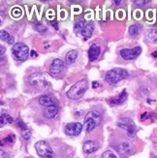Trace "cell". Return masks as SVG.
Returning a JSON list of instances; mask_svg holds the SVG:
<instances>
[{
    "label": "cell",
    "instance_id": "6",
    "mask_svg": "<svg viewBox=\"0 0 157 158\" xmlns=\"http://www.w3.org/2000/svg\"><path fill=\"white\" fill-rule=\"evenodd\" d=\"M118 126L120 127V128L125 129L126 131H127L128 136L130 137V138H134L135 135H136V132H137L134 122L130 118H123L119 119L118 122Z\"/></svg>",
    "mask_w": 157,
    "mask_h": 158
},
{
    "label": "cell",
    "instance_id": "5",
    "mask_svg": "<svg viewBox=\"0 0 157 158\" xmlns=\"http://www.w3.org/2000/svg\"><path fill=\"white\" fill-rule=\"evenodd\" d=\"M35 148L37 153L43 158H52L53 157V150L50 147V145L46 141H39L36 143Z\"/></svg>",
    "mask_w": 157,
    "mask_h": 158
},
{
    "label": "cell",
    "instance_id": "2",
    "mask_svg": "<svg viewBox=\"0 0 157 158\" xmlns=\"http://www.w3.org/2000/svg\"><path fill=\"white\" fill-rule=\"evenodd\" d=\"M128 71L123 69V68H114V69L108 71L106 73V81L110 85L118 84L121 80H124L128 77Z\"/></svg>",
    "mask_w": 157,
    "mask_h": 158
},
{
    "label": "cell",
    "instance_id": "14",
    "mask_svg": "<svg viewBox=\"0 0 157 158\" xmlns=\"http://www.w3.org/2000/svg\"><path fill=\"white\" fill-rule=\"evenodd\" d=\"M58 113V106L57 105H53L51 107H48L45 109L44 111V115L47 118H53Z\"/></svg>",
    "mask_w": 157,
    "mask_h": 158
},
{
    "label": "cell",
    "instance_id": "28",
    "mask_svg": "<svg viewBox=\"0 0 157 158\" xmlns=\"http://www.w3.org/2000/svg\"><path fill=\"white\" fill-rule=\"evenodd\" d=\"M4 141H5V143H7V142H8V143H13L14 141H15V135H14V134L8 135V136H7V138Z\"/></svg>",
    "mask_w": 157,
    "mask_h": 158
},
{
    "label": "cell",
    "instance_id": "10",
    "mask_svg": "<svg viewBox=\"0 0 157 158\" xmlns=\"http://www.w3.org/2000/svg\"><path fill=\"white\" fill-rule=\"evenodd\" d=\"M97 149H98V145H97V143L94 141H85L83 145V150L86 154L93 153L94 152H96Z\"/></svg>",
    "mask_w": 157,
    "mask_h": 158
},
{
    "label": "cell",
    "instance_id": "34",
    "mask_svg": "<svg viewBox=\"0 0 157 158\" xmlns=\"http://www.w3.org/2000/svg\"><path fill=\"white\" fill-rule=\"evenodd\" d=\"M114 3H115L117 5H118L119 3H121V1H114Z\"/></svg>",
    "mask_w": 157,
    "mask_h": 158
},
{
    "label": "cell",
    "instance_id": "17",
    "mask_svg": "<svg viewBox=\"0 0 157 158\" xmlns=\"http://www.w3.org/2000/svg\"><path fill=\"white\" fill-rule=\"evenodd\" d=\"M127 99V92H126V90L124 89L123 91H122L117 98H114V99H112L111 101H110V103L111 104H114V105H120V104H122L125 100Z\"/></svg>",
    "mask_w": 157,
    "mask_h": 158
},
{
    "label": "cell",
    "instance_id": "8",
    "mask_svg": "<svg viewBox=\"0 0 157 158\" xmlns=\"http://www.w3.org/2000/svg\"><path fill=\"white\" fill-rule=\"evenodd\" d=\"M64 68H65V64L63 61L59 58H56L52 61V63L51 65L50 74L52 77H57L64 71Z\"/></svg>",
    "mask_w": 157,
    "mask_h": 158
},
{
    "label": "cell",
    "instance_id": "4",
    "mask_svg": "<svg viewBox=\"0 0 157 158\" xmlns=\"http://www.w3.org/2000/svg\"><path fill=\"white\" fill-rule=\"evenodd\" d=\"M29 48L24 43H16L13 46L12 53L18 61H24L29 56Z\"/></svg>",
    "mask_w": 157,
    "mask_h": 158
},
{
    "label": "cell",
    "instance_id": "16",
    "mask_svg": "<svg viewBox=\"0 0 157 158\" xmlns=\"http://www.w3.org/2000/svg\"><path fill=\"white\" fill-rule=\"evenodd\" d=\"M78 57V52L75 51V50H72L70 52H68L66 53V56H65V61H66V64L67 65H70V64H73L75 61H76Z\"/></svg>",
    "mask_w": 157,
    "mask_h": 158
},
{
    "label": "cell",
    "instance_id": "27",
    "mask_svg": "<svg viewBox=\"0 0 157 158\" xmlns=\"http://www.w3.org/2000/svg\"><path fill=\"white\" fill-rule=\"evenodd\" d=\"M149 2H151V0H134V3H136L137 5H140V6L146 5Z\"/></svg>",
    "mask_w": 157,
    "mask_h": 158
},
{
    "label": "cell",
    "instance_id": "30",
    "mask_svg": "<svg viewBox=\"0 0 157 158\" xmlns=\"http://www.w3.org/2000/svg\"><path fill=\"white\" fill-rule=\"evenodd\" d=\"M1 158H8V154L3 149H1Z\"/></svg>",
    "mask_w": 157,
    "mask_h": 158
},
{
    "label": "cell",
    "instance_id": "35",
    "mask_svg": "<svg viewBox=\"0 0 157 158\" xmlns=\"http://www.w3.org/2000/svg\"><path fill=\"white\" fill-rule=\"evenodd\" d=\"M35 54L37 56V53H35V52H31V56H35Z\"/></svg>",
    "mask_w": 157,
    "mask_h": 158
},
{
    "label": "cell",
    "instance_id": "25",
    "mask_svg": "<svg viewBox=\"0 0 157 158\" xmlns=\"http://www.w3.org/2000/svg\"><path fill=\"white\" fill-rule=\"evenodd\" d=\"M34 26H35V29H36L38 32H44V31L47 30V27L44 26L43 24H41L40 23H36Z\"/></svg>",
    "mask_w": 157,
    "mask_h": 158
},
{
    "label": "cell",
    "instance_id": "22",
    "mask_svg": "<svg viewBox=\"0 0 157 158\" xmlns=\"http://www.w3.org/2000/svg\"><path fill=\"white\" fill-rule=\"evenodd\" d=\"M140 31H141V26L138 24H133L129 27V34L132 36L138 35V34L140 33Z\"/></svg>",
    "mask_w": 157,
    "mask_h": 158
},
{
    "label": "cell",
    "instance_id": "21",
    "mask_svg": "<svg viewBox=\"0 0 157 158\" xmlns=\"http://www.w3.org/2000/svg\"><path fill=\"white\" fill-rule=\"evenodd\" d=\"M14 119L13 118L8 114H2L1 116H0V126L3 127L5 124H10V123H13Z\"/></svg>",
    "mask_w": 157,
    "mask_h": 158
},
{
    "label": "cell",
    "instance_id": "20",
    "mask_svg": "<svg viewBox=\"0 0 157 158\" xmlns=\"http://www.w3.org/2000/svg\"><path fill=\"white\" fill-rule=\"evenodd\" d=\"M85 26V19H79L76 20L74 25V32L76 33H80L81 32V30L84 29V27Z\"/></svg>",
    "mask_w": 157,
    "mask_h": 158
},
{
    "label": "cell",
    "instance_id": "23",
    "mask_svg": "<svg viewBox=\"0 0 157 158\" xmlns=\"http://www.w3.org/2000/svg\"><path fill=\"white\" fill-rule=\"evenodd\" d=\"M22 136H23V138L24 140H29L31 138V132H30V130H28V128L25 129V130H23L22 131Z\"/></svg>",
    "mask_w": 157,
    "mask_h": 158
},
{
    "label": "cell",
    "instance_id": "9",
    "mask_svg": "<svg viewBox=\"0 0 157 158\" xmlns=\"http://www.w3.org/2000/svg\"><path fill=\"white\" fill-rule=\"evenodd\" d=\"M83 131V124L80 122H72L68 123L65 126V133L68 136H78Z\"/></svg>",
    "mask_w": 157,
    "mask_h": 158
},
{
    "label": "cell",
    "instance_id": "33",
    "mask_svg": "<svg viewBox=\"0 0 157 158\" xmlns=\"http://www.w3.org/2000/svg\"><path fill=\"white\" fill-rule=\"evenodd\" d=\"M152 56H153V57H157V52H152Z\"/></svg>",
    "mask_w": 157,
    "mask_h": 158
},
{
    "label": "cell",
    "instance_id": "26",
    "mask_svg": "<svg viewBox=\"0 0 157 158\" xmlns=\"http://www.w3.org/2000/svg\"><path fill=\"white\" fill-rule=\"evenodd\" d=\"M22 10L19 8H15L13 11H12V16L16 17V18H19V16H22Z\"/></svg>",
    "mask_w": 157,
    "mask_h": 158
},
{
    "label": "cell",
    "instance_id": "18",
    "mask_svg": "<svg viewBox=\"0 0 157 158\" xmlns=\"http://www.w3.org/2000/svg\"><path fill=\"white\" fill-rule=\"evenodd\" d=\"M146 40L151 44H157V30L156 29L149 30L146 36Z\"/></svg>",
    "mask_w": 157,
    "mask_h": 158
},
{
    "label": "cell",
    "instance_id": "29",
    "mask_svg": "<svg viewBox=\"0 0 157 158\" xmlns=\"http://www.w3.org/2000/svg\"><path fill=\"white\" fill-rule=\"evenodd\" d=\"M148 118H151V114L149 113H144L142 114V116H141V118H142V120H145V119H147Z\"/></svg>",
    "mask_w": 157,
    "mask_h": 158
},
{
    "label": "cell",
    "instance_id": "31",
    "mask_svg": "<svg viewBox=\"0 0 157 158\" xmlns=\"http://www.w3.org/2000/svg\"><path fill=\"white\" fill-rule=\"evenodd\" d=\"M99 86V84L97 81H93V84H92V87L93 88H96V87H98Z\"/></svg>",
    "mask_w": 157,
    "mask_h": 158
},
{
    "label": "cell",
    "instance_id": "7",
    "mask_svg": "<svg viewBox=\"0 0 157 158\" xmlns=\"http://www.w3.org/2000/svg\"><path fill=\"white\" fill-rule=\"evenodd\" d=\"M142 52V48L141 47H135L133 49H123L120 51V56L121 57L125 60H131L134 59L137 56H139Z\"/></svg>",
    "mask_w": 157,
    "mask_h": 158
},
{
    "label": "cell",
    "instance_id": "24",
    "mask_svg": "<svg viewBox=\"0 0 157 158\" xmlns=\"http://www.w3.org/2000/svg\"><path fill=\"white\" fill-rule=\"evenodd\" d=\"M102 158H118V157L111 150H107V152H103V154H102Z\"/></svg>",
    "mask_w": 157,
    "mask_h": 158
},
{
    "label": "cell",
    "instance_id": "12",
    "mask_svg": "<svg viewBox=\"0 0 157 158\" xmlns=\"http://www.w3.org/2000/svg\"><path fill=\"white\" fill-rule=\"evenodd\" d=\"M117 149L121 155H127L132 152L133 148L131 147L130 143H121L117 147Z\"/></svg>",
    "mask_w": 157,
    "mask_h": 158
},
{
    "label": "cell",
    "instance_id": "13",
    "mask_svg": "<svg viewBox=\"0 0 157 158\" xmlns=\"http://www.w3.org/2000/svg\"><path fill=\"white\" fill-rule=\"evenodd\" d=\"M39 103L42 106L48 108V107H51V106H53V105H56V101L52 99V97H51L50 95H43L41 96L39 98Z\"/></svg>",
    "mask_w": 157,
    "mask_h": 158
},
{
    "label": "cell",
    "instance_id": "11",
    "mask_svg": "<svg viewBox=\"0 0 157 158\" xmlns=\"http://www.w3.org/2000/svg\"><path fill=\"white\" fill-rule=\"evenodd\" d=\"M100 47L96 44H93L90 46L89 50H88V57L90 61H95L100 56Z\"/></svg>",
    "mask_w": 157,
    "mask_h": 158
},
{
    "label": "cell",
    "instance_id": "32",
    "mask_svg": "<svg viewBox=\"0 0 157 158\" xmlns=\"http://www.w3.org/2000/svg\"><path fill=\"white\" fill-rule=\"evenodd\" d=\"M5 51H6V50L4 49V47H2V46H1V56H3V53H4V52H5Z\"/></svg>",
    "mask_w": 157,
    "mask_h": 158
},
{
    "label": "cell",
    "instance_id": "1",
    "mask_svg": "<svg viewBox=\"0 0 157 158\" xmlns=\"http://www.w3.org/2000/svg\"><path fill=\"white\" fill-rule=\"evenodd\" d=\"M88 87V82L86 80H81L77 81L69 90L67 92V97L73 99V100H77L80 99L84 96L85 93L86 89Z\"/></svg>",
    "mask_w": 157,
    "mask_h": 158
},
{
    "label": "cell",
    "instance_id": "19",
    "mask_svg": "<svg viewBox=\"0 0 157 158\" xmlns=\"http://www.w3.org/2000/svg\"><path fill=\"white\" fill-rule=\"evenodd\" d=\"M0 37H1L2 41H5V42H7L9 45H13L14 42H15L14 37L11 35L10 33H8L5 30H1V32H0Z\"/></svg>",
    "mask_w": 157,
    "mask_h": 158
},
{
    "label": "cell",
    "instance_id": "15",
    "mask_svg": "<svg viewBox=\"0 0 157 158\" xmlns=\"http://www.w3.org/2000/svg\"><path fill=\"white\" fill-rule=\"evenodd\" d=\"M94 29V25L92 23H87L85 24V26L84 27V29L81 30V37H83L85 40H87L91 36V34L93 32Z\"/></svg>",
    "mask_w": 157,
    "mask_h": 158
},
{
    "label": "cell",
    "instance_id": "3",
    "mask_svg": "<svg viewBox=\"0 0 157 158\" xmlns=\"http://www.w3.org/2000/svg\"><path fill=\"white\" fill-rule=\"evenodd\" d=\"M102 122L101 114L97 111H91L85 115V128L86 132H90L94 128L98 127Z\"/></svg>",
    "mask_w": 157,
    "mask_h": 158
}]
</instances>
